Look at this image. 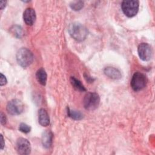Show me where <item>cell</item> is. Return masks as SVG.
Returning <instances> with one entry per match:
<instances>
[{"label":"cell","mask_w":155,"mask_h":155,"mask_svg":"<svg viewBox=\"0 0 155 155\" xmlns=\"http://www.w3.org/2000/svg\"><path fill=\"white\" fill-rule=\"evenodd\" d=\"M137 52L139 58L143 61H150L153 56V48L148 43H141L138 46Z\"/></svg>","instance_id":"obj_7"},{"label":"cell","mask_w":155,"mask_h":155,"mask_svg":"<svg viewBox=\"0 0 155 155\" xmlns=\"http://www.w3.org/2000/svg\"><path fill=\"white\" fill-rule=\"evenodd\" d=\"M71 8L74 11H79L84 7V2L81 1H73L70 4Z\"/></svg>","instance_id":"obj_17"},{"label":"cell","mask_w":155,"mask_h":155,"mask_svg":"<svg viewBox=\"0 0 155 155\" xmlns=\"http://www.w3.org/2000/svg\"><path fill=\"white\" fill-rule=\"evenodd\" d=\"M68 32L70 36L76 41L81 42L84 41L88 35L87 28L79 22H73L68 27Z\"/></svg>","instance_id":"obj_1"},{"label":"cell","mask_w":155,"mask_h":155,"mask_svg":"<svg viewBox=\"0 0 155 155\" xmlns=\"http://www.w3.org/2000/svg\"><path fill=\"white\" fill-rule=\"evenodd\" d=\"M38 120L39 124L42 127H47L50 124V118L47 111L41 108L38 111Z\"/></svg>","instance_id":"obj_12"},{"label":"cell","mask_w":155,"mask_h":155,"mask_svg":"<svg viewBox=\"0 0 155 155\" xmlns=\"http://www.w3.org/2000/svg\"><path fill=\"white\" fill-rule=\"evenodd\" d=\"M36 18V13L33 8H27L23 13V19L25 23L28 25H32L35 22Z\"/></svg>","instance_id":"obj_9"},{"label":"cell","mask_w":155,"mask_h":155,"mask_svg":"<svg viewBox=\"0 0 155 155\" xmlns=\"http://www.w3.org/2000/svg\"><path fill=\"white\" fill-rule=\"evenodd\" d=\"M100 103L99 94L94 92H88L84 96L83 104L84 108L89 111L96 110Z\"/></svg>","instance_id":"obj_3"},{"label":"cell","mask_w":155,"mask_h":155,"mask_svg":"<svg viewBox=\"0 0 155 155\" xmlns=\"http://www.w3.org/2000/svg\"><path fill=\"white\" fill-rule=\"evenodd\" d=\"M6 109L11 115H19L24 111V105L21 100L14 99L8 102Z\"/></svg>","instance_id":"obj_6"},{"label":"cell","mask_w":155,"mask_h":155,"mask_svg":"<svg viewBox=\"0 0 155 155\" xmlns=\"http://www.w3.org/2000/svg\"><path fill=\"white\" fill-rule=\"evenodd\" d=\"M70 82L71 85L73 87V88L79 91L83 92V91H86V88L84 86V85L81 83V82L75 78L74 77L71 76L70 78Z\"/></svg>","instance_id":"obj_14"},{"label":"cell","mask_w":155,"mask_h":155,"mask_svg":"<svg viewBox=\"0 0 155 155\" xmlns=\"http://www.w3.org/2000/svg\"><path fill=\"white\" fill-rule=\"evenodd\" d=\"M104 72L107 76L112 79H119L122 77L120 71L114 67H107L105 68Z\"/></svg>","instance_id":"obj_11"},{"label":"cell","mask_w":155,"mask_h":155,"mask_svg":"<svg viewBox=\"0 0 155 155\" xmlns=\"http://www.w3.org/2000/svg\"><path fill=\"white\" fill-rule=\"evenodd\" d=\"M147 83L146 76L140 72H136L132 76L131 80V87L135 91H138L143 89Z\"/></svg>","instance_id":"obj_5"},{"label":"cell","mask_w":155,"mask_h":155,"mask_svg":"<svg viewBox=\"0 0 155 155\" xmlns=\"http://www.w3.org/2000/svg\"><path fill=\"white\" fill-rule=\"evenodd\" d=\"M7 79L5 78V76L2 74L1 73V79H0V85L2 86L4 85L7 84Z\"/></svg>","instance_id":"obj_19"},{"label":"cell","mask_w":155,"mask_h":155,"mask_svg":"<svg viewBox=\"0 0 155 155\" xmlns=\"http://www.w3.org/2000/svg\"><path fill=\"white\" fill-rule=\"evenodd\" d=\"M53 133L49 130H45L42 134L41 136V142L43 147L45 148H49L53 142Z\"/></svg>","instance_id":"obj_10"},{"label":"cell","mask_w":155,"mask_h":155,"mask_svg":"<svg viewBox=\"0 0 155 155\" xmlns=\"http://www.w3.org/2000/svg\"><path fill=\"white\" fill-rule=\"evenodd\" d=\"M121 8L123 13L128 18L134 16L139 10V1L136 0H127L122 2Z\"/></svg>","instance_id":"obj_4"},{"label":"cell","mask_w":155,"mask_h":155,"mask_svg":"<svg viewBox=\"0 0 155 155\" xmlns=\"http://www.w3.org/2000/svg\"><path fill=\"white\" fill-rule=\"evenodd\" d=\"M84 77H85V79H86V81H88V82H93V78H91V77H90V76H88V75H84Z\"/></svg>","instance_id":"obj_21"},{"label":"cell","mask_w":155,"mask_h":155,"mask_svg":"<svg viewBox=\"0 0 155 155\" xmlns=\"http://www.w3.org/2000/svg\"><path fill=\"white\" fill-rule=\"evenodd\" d=\"M67 115L68 117L76 120H81L84 117L83 114L81 111L71 110L68 107H67Z\"/></svg>","instance_id":"obj_15"},{"label":"cell","mask_w":155,"mask_h":155,"mask_svg":"<svg viewBox=\"0 0 155 155\" xmlns=\"http://www.w3.org/2000/svg\"><path fill=\"white\" fill-rule=\"evenodd\" d=\"M16 150L21 155H27L30 154L31 145L30 142L25 138L19 137L18 139L16 144Z\"/></svg>","instance_id":"obj_8"},{"label":"cell","mask_w":155,"mask_h":155,"mask_svg":"<svg viewBox=\"0 0 155 155\" xmlns=\"http://www.w3.org/2000/svg\"><path fill=\"white\" fill-rule=\"evenodd\" d=\"M16 61L19 65L26 68L30 65L34 59L32 52L27 48H21L16 53Z\"/></svg>","instance_id":"obj_2"},{"label":"cell","mask_w":155,"mask_h":155,"mask_svg":"<svg viewBox=\"0 0 155 155\" xmlns=\"http://www.w3.org/2000/svg\"><path fill=\"white\" fill-rule=\"evenodd\" d=\"M36 78L38 82L42 85H45L46 84L47 75L43 68H41L38 70L36 73Z\"/></svg>","instance_id":"obj_13"},{"label":"cell","mask_w":155,"mask_h":155,"mask_svg":"<svg viewBox=\"0 0 155 155\" xmlns=\"http://www.w3.org/2000/svg\"><path fill=\"white\" fill-rule=\"evenodd\" d=\"M11 33L17 38H21L24 35L22 28L19 25H13L10 28Z\"/></svg>","instance_id":"obj_16"},{"label":"cell","mask_w":155,"mask_h":155,"mask_svg":"<svg viewBox=\"0 0 155 155\" xmlns=\"http://www.w3.org/2000/svg\"><path fill=\"white\" fill-rule=\"evenodd\" d=\"M1 149L2 150V149L4 148V138H3V136H2V134L1 135Z\"/></svg>","instance_id":"obj_22"},{"label":"cell","mask_w":155,"mask_h":155,"mask_svg":"<svg viewBox=\"0 0 155 155\" xmlns=\"http://www.w3.org/2000/svg\"><path fill=\"white\" fill-rule=\"evenodd\" d=\"M0 116H1V125H4L7 122V117H6L5 115L2 112L1 113Z\"/></svg>","instance_id":"obj_20"},{"label":"cell","mask_w":155,"mask_h":155,"mask_svg":"<svg viewBox=\"0 0 155 155\" xmlns=\"http://www.w3.org/2000/svg\"><path fill=\"white\" fill-rule=\"evenodd\" d=\"M5 4H6V1H1V2H0V7H1V10H2L5 7Z\"/></svg>","instance_id":"obj_23"},{"label":"cell","mask_w":155,"mask_h":155,"mask_svg":"<svg viewBox=\"0 0 155 155\" xmlns=\"http://www.w3.org/2000/svg\"><path fill=\"white\" fill-rule=\"evenodd\" d=\"M19 130L24 133H28L30 131L31 128L25 123H21L19 126Z\"/></svg>","instance_id":"obj_18"}]
</instances>
